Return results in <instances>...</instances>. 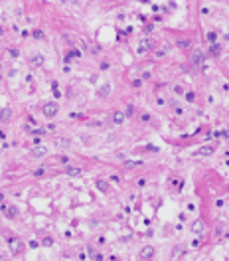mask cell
Returning <instances> with one entry per match:
<instances>
[{"instance_id":"cell-20","label":"cell","mask_w":229,"mask_h":261,"mask_svg":"<svg viewBox=\"0 0 229 261\" xmlns=\"http://www.w3.org/2000/svg\"><path fill=\"white\" fill-rule=\"evenodd\" d=\"M42 243H44L45 247H52V245H54L55 241H54V238H45V239H44V241H42Z\"/></svg>"},{"instance_id":"cell-13","label":"cell","mask_w":229,"mask_h":261,"mask_svg":"<svg viewBox=\"0 0 229 261\" xmlns=\"http://www.w3.org/2000/svg\"><path fill=\"white\" fill-rule=\"evenodd\" d=\"M207 154H213V147H204L196 152V156H207Z\"/></svg>"},{"instance_id":"cell-1","label":"cell","mask_w":229,"mask_h":261,"mask_svg":"<svg viewBox=\"0 0 229 261\" xmlns=\"http://www.w3.org/2000/svg\"><path fill=\"white\" fill-rule=\"evenodd\" d=\"M57 111H59V105L55 101H50V103H45L44 107H42V113H44L45 119H54L55 115H57Z\"/></svg>"},{"instance_id":"cell-27","label":"cell","mask_w":229,"mask_h":261,"mask_svg":"<svg viewBox=\"0 0 229 261\" xmlns=\"http://www.w3.org/2000/svg\"><path fill=\"white\" fill-rule=\"evenodd\" d=\"M2 200H4V196H2V194H0V204H2Z\"/></svg>"},{"instance_id":"cell-26","label":"cell","mask_w":229,"mask_h":261,"mask_svg":"<svg viewBox=\"0 0 229 261\" xmlns=\"http://www.w3.org/2000/svg\"><path fill=\"white\" fill-rule=\"evenodd\" d=\"M4 136H6V135H4V133H2V131H0V138H4Z\"/></svg>"},{"instance_id":"cell-12","label":"cell","mask_w":229,"mask_h":261,"mask_svg":"<svg viewBox=\"0 0 229 261\" xmlns=\"http://www.w3.org/2000/svg\"><path fill=\"white\" fill-rule=\"evenodd\" d=\"M204 54L201 52H194V56H192V63H196V65H199V63H204Z\"/></svg>"},{"instance_id":"cell-16","label":"cell","mask_w":229,"mask_h":261,"mask_svg":"<svg viewBox=\"0 0 229 261\" xmlns=\"http://www.w3.org/2000/svg\"><path fill=\"white\" fill-rule=\"evenodd\" d=\"M109 93H111V85H109V83H105V85L99 89V95H101V97H107Z\"/></svg>"},{"instance_id":"cell-11","label":"cell","mask_w":229,"mask_h":261,"mask_svg":"<svg viewBox=\"0 0 229 261\" xmlns=\"http://www.w3.org/2000/svg\"><path fill=\"white\" fill-rule=\"evenodd\" d=\"M219 54H221V45H219V44H211V45H209V56L219 57Z\"/></svg>"},{"instance_id":"cell-8","label":"cell","mask_w":229,"mask_h":261,"mask_svg":"<svg viewBox=\"0 0 229 261\" xmlns=\"http://www.w3.org/2000/svg\"><path fill=\"white\" fill-rule=\"evenodd\" d=\"M65 174L67 176H81L83 168H77V166H65Z\"/></svg>"},{"instance_id":"cell-17","label":"cell","mask_w":229,"mask_h":261,"mask_svg":"<svg viewBox=\"0 0 229 261\" xmlns=\"http://www.w3.org/2000/svg\"><path fill=\"white\" fill-rule=\"evenodd\" d=\"M55 145H57L59 148H67V147H69V138H57V140H55Z\"/></svg>"},{"instance_id":"cell-9","label":"cell","mask_w":229,"mask_h":261,"mask_svg":"<svg viewBox=\"0 0 229 261\" xmlns=\"http://www.w3.org/2000/svg\"><path fill=\"white\" fill-rule=\"evenodd\" d=\"M192 231L197 233V236H199V233H204V222H201V220H196V222L192 224Z\"/></svg>"},{"instance_id":"cell-21","label":"cell","mask_w":229,"mask_h":261,"mask_svg":"<svg viewBox=\"0 0 229 261\" xmlns=\"http://www.w3.org/2000/svg\"><path fill=\"white\" fill-rule=\"evenodd\" d=\"M103 125H105L103 121H91V123H87V127H99V129H101Z\"/></svg>"},{"instance_id":"cell-10","label":"cell","mask_w":229,"mask_h":261,"mask_svg":"<svg viewBox=\"0 0 229 261\" xmlns=\"http://www.w3.org/2000/svg\"><path fill=\"white\" fill-rule=\"evenodd\" d=\"M10 117H12V111L6 107V109H0V121L2 123H6V121H10Z\"/></svg>"},{"instance_id":"cell-24","label":"cell","mask_w":229,"mask_h":261,"mask_svg":"<svg viewBox=\"0 0 229 261\" xmlns=\"http://www.w3.org/2000/svg\"><path fill=\"white\" fill-rule=\"evenodd\" d=\"M44 172H45V168H36V170H34V176H42Z\"/></svg>"},{"instance_id":"cell-4","label":"cell","mask_w":229,"mask_h":261,"mask_svg":"<svg viewBox=\"0 0 229 261\" xmlns=\"http://www.w3.org/2000/svg\"><path fill=\"white\" fill-rule=\"evenodd\" d=\"M152 255H154V247H152V245H146V247H142L140 253H138V257H140L142 261L152 259Z\"/></svg>"},{"instance_id":"cell-18","label":"cell","mask_w":229,"mask_h":261,"mask_svg":"<svg viewBox=\"0 0 229 261\" xmlns=\"http://www.w3.org/2000/svg\"><path fill=\"white\" fill-rule=\"evenodd\" d=\"M32 38H34V40H44L45 36H44V32H42V30H34V32H32Z\"/></svg>"},{"instance_id":"cell-2","label":"cell","mask_w":229,"mask_h":261,"mask_svg":"<svg viewBox=\"0 0 229 261\" xmlns=\"http://www.w3.org/2000/svg\"><path fill=\"white\" fill-rule=\"evenodd\" d=\"M0 212L6 214V218H10V220H14V218L18 216V208L10 206V204H0Z\"/></svg>"},{"instance_id":"cell-6","label":"cell","mask_w":229,"mask_h":261,"mask_svg":"<svg viewBox=\"0 0 229 261\" xmlns=\"http://www.w3.org/2000/svg\"><path fill=\"white\" fill-rule=\"evenodd\" d=\"M124 119H127V115H124V113H120V111L113 113V117H111V121H113L115 125H122V123H124Z\"/></svg>"},{"instance_id":"cell-25","label":"cell","mask_w":229,"mask_h":261,"mask_svg":"<svg viewBox=\"0 0 229 261\" xmlns=\"http://www.w3.org/2000/svg\"><path fill=\"white\" fill-rule=\"evenodd\" d=\"M134 113V107H131V105H129V107H127V115H132Z\"/></svg>"},{"instance_id":"cell-15","label":"cell","mask_w":229,"mask_h":261,"mask_svg":"<svg viewBox=\"0 0 229 261\" xmlns=\"http://www.w3.org/2000/svg\"><path fill=\"white\" fill-rule=\"evenodd\" d=\"M207 44L211 45V44H217V34H215V32H207Z\"/></svg>"},{"instance_id":"cell-7","label":"cell","mask_w":229,"mask_h":261,"mask_svg":"<svg viewBox=\"0 0 229 261\" xmlns=\"http://www.w3.org/2000/svg\"><path fill=\"white\" fill-rule=\"evenodd\" d=\"M45 154H47V148L45 147H36L30 152V156H34V158H40V156H45Z\"/></svg>"},{"instance_id":"cell-3","label":"cell","mask_w":229,"mask_h":261,"mask_svg":"<svg viewBox=\"0 0 229 261\" xmlns=\"http://www.w3.org/2000/svg\"><path fill=\"white\" fill-rule=\"evenodd\" d=\"M8 243H10V251H12V255H18V253H22L24 245H22V241H20L18 238H8Z\"/></svg>"},{"instance_id":"cell-28","label":"cell","mask_w":229,"mask_h":261,"mask_svg":"<svg viewBox=\"0 0 229 261\" xmlns=\"http://www.w3.org/2000/svg\"><path fill=\"white\" fill-rule=\"evenodd\" d=\"M0 261H2V253H0Z\"/></svg>"},{"instance_id":"cell-14","label":"cell","mask_w":229,"mask_h":261,"mask_svg":"<svg viewBox=\"0 0 229 261\" xmlns=\"http://www.w3.org/2000/svg\"><path fill=\"white\" fill-rule=\"evenodd\" d=\"M97 190H101L103 194H107L109 192V184H107L105 180H97Z\"/></svg>"},{"instance_id":"cell-22","label":"cell","mask_w":229,"mask_h":261,"mask_svg":"<svg viewBox=\"0 0 229 261\" xmlns=\"http://www.w3.org/2000/svg\"><path fill=\"white\" fill-rule=\"evenodd\" d=\"M174 93H176V95H182V93H184V87H182V85H176V87H174Z\"/></svg>"},{"instance_id":"cell-19","label":"cell","mask_w":229,"mask_h":261,"mask_svg":"<svg viewBox=\"0 0 229 261\" xmlns=\"http://www.w3.org/2000/svg\"><path fill=\"white\" fill-rule=\"evenodd\" d=\"M67 57L71 59V57H81V52L79 50H71V52H67Z\"/></svg>"},{"instance_id":"cell-5","label":"cell","mask_w":229,"mask_h":261,"mask_svg":"<svg viewBox=\"0 0 229 261\" xmlns=\"http://www.w3.org/2000/svg\"><path fill=\"white\" fill-rule=\"evenodd\" d=\"M42 63H44V56H42V54H34V56L30 57V65H32V67H40Z\"/></svg>"},{"instance_id":"cell-23","label":"cell","mask_w":229,"mask_h":261,"mask_svg":"<svg viewBox=\"0 0 229 261\" xmlns=\"http://www.w3.org/2000/svg\"><path fill=\"white\" fill-rule=\"evenodd\" d=\"M186 99H188V101L192 103L194 99H196V93H192V91H190V93H186Z\"/></svg>"}]
</instances>
